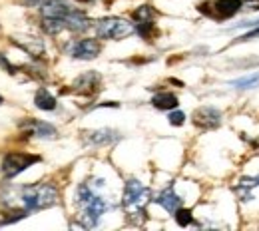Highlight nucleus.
Listing matches in <instances>:
<instances>
[{"mask_svg":"<svg viewBox=\"0 0 259 231\" xmlns=\"http://www.w3.org/2000/svg\"><path fill=\"white\" fill-rule=\"evenodd\" d=\"M76 199H78V205L82 209V213H80L82 227H96L102 213H106V209H108L106 199L96 196L90 183H80Z\"/></svg>","mask_w":259,"mask_h":231,"instance_id":"1","label":"nucleus"},{"mask_svg":"<svg viewBox=\"0 0 259 231\" xmlns=\"http://www.w3.org/2000/svg\"><path fill=\"white\" fill-rule=\"evenodd\" d=\"M20 201L26 211H40V209L52 207L58 201V192L50 183L26 186L20 190Z\"/></svg>","mask_w":259,"mask_h":231,"instance_id":"2","label":"nucleus"},{"mask_svg":"<svg viewBox=\"0 0 259 231\" xmlns=\"http://www.w3.org/2000/svg\"><path fill=\"white\" fill-rule=\"evenodd\" d=\"M148 201H150V190L138 179H128L124 188V196H122V207L126 209L130 217H138V215L144 217Z\"/></svg>","mask_w":259,"mask_h":231,"instance_id":"3","label":"nucleus"},{"mask_svg":"<svg viewBox=\"0 0 259 231\" xmlns=\"http://www.w3.org/2000/svg\"><path fill=\"white\" fill-rule=\"evenodd\" d=\"M94 28H96L98 38L102 40H122L132 32H136L134 24H130L128 20L118 18V16H108V18L98 20Z\"/></svg>","mask_w":259,"mask_h":231,"instance_id":"4","label":"nucleus"},{"mask_svg":"<svg viewBox=\"0 0 259 231\" xmlns=\"http://www.w3.org/2000/svg\"><path fill=\"white\" fill-rule=\"evenodd\" d=\"M40 162V156H34V154H26V152H10L4 156L2 160V173L10 179V177H16L18 173H22L24 169H28L32 164Z\"/></svg>","mask_w":259,"mask_h":231,"instance_id":"5","label":"nucleus"},{"mask_svg":"<svg viewBox=\"0 0 259 231\" xmlns=\"http://www.w3.org/2000/svg\"><path fill=\"white\" fill-rule=\"evenodd\" d=\"M243 8V0H213V2H203L199 4V12L218 18V20H226L235 16L239 10Z\"/></svg>","mask_w":259,"mask_h":231,"instance_id":"6","label":"nucleus"},{"mask_svg":"<svg viewBox=\"0 0 259 231\" xmlns=\"http://www.w3.org/2000/svg\"><path fill=\"white\" fill-rule=\"evenodd\" d=\"M100 52H102V44L94 38L78 40L68 48V54L72 58H78V60H94Z\"/></svg>","mask_w":259,"mask_h":231,"instance_id":"7","label":"nucleus"},{"mask_svg":"<svg viewBox=\"0 0 259 231\" xmlns=\"http://www.w3.org/2000/svg\"><path fill=\"white\" fill-rule=\"evenodd\" d=\"M194 124L201 130H215L222 126V112L211 106L197 108L194 112Z\"/></svg>","mask_w":259,"mask_h":231,"instance_id":"8","label":"nucleus"},{"mask_svg":"<svg viewBox=\"0 0 259 231\" xmlns=\"http://www.w3.org/2000/svg\"><path fill=\"white\" fill-rule=\"evenodd\" d=\"M20 128L26 130V132L30 133V135H34V137H42V140H52V137L58 135V130H56L54 126H50L48 122L34 120V118L24 120V122L20 124Z\"/></svg>","mask_w":259,"mask_h":231,"instance_id":"9","label":"nucleus"},{"mask_svg":"<svg viewBox=\"0 0 259 231\" xmlns=\"http://www.w3.org/2000/svg\"><path fill=\"white\" fill-rule=\"evenodd\" d=\"M100 76H98L96 72H86V74H82L80 78H76V82H74V92H78V94H96L98 90H100Z\"/></svg>","mask_w":259,"mask_h":231,"instance_id":"10","label":"nucleus"},{"mask_svg":"<svg viewBox=\"0 0 259 231\" xmlns=\"http://www.w3.org/2000/svg\"><path fill=\"white\" fill-rule=\"evenodd\" d=\"M120 140V133L116 130H94V132H84V142L90 144V146H108V144H114Z\"/></svg>","mask_w":259,"mask_h":231,"instance_id":"11","label":"nucleus"},{"mask_svg":"<svg viewBox=\"0 0 259 231\" xmlns=\"http://www.w3.org/2000/svg\"><path fill=\"white\" fill-rule=\"evenodd\" d=\"M158 205H162L163 209L167 211V213H176L180 207H182V198L174 192V188L169 186L167 190H163V192H160L158 196H156V199H154Z\"/></svg>","mask_w":259,"mask_h":231,"instance_id":"12","label":"nucleus"},{"mask_svg":"<svg viewBox=\"0 0 259 231\" xmlns=\"http://www.w3.org/2000/svg\"><path fill=\"white\" fill-rule=\"evenodd\" d=\"M14 40V44H18L24 52H28L32 58H40L42 54H44V44L38 40V38H28V36H24V38H12Z\"/></svg>","mask_w":259,"mask_h":231,"instance_id":"13","label":"nucleus"},{"mask_svg":"<svg viewBox=\"0 0 259 231\" xmlns=\"http://www.w3.org/2000/svg\"><path fill=\"white\" fill-rule=\"evenodd\" d=\"M34 106L38 110H44V112H52L56 110V98L46 90V88H38V92L34 94Z\"/></svg>","mask_w":259,"mask_h":231,"instance_id":"14","label":"nucleus"},{"mask_svg":"<svg viewBox=\"0 0 259 231\" xmlns=\"http://www.w3.org/2000/svg\"><path fill=\"white\" fill-rule=\"evenodd\" d=\"M253 188H259V175H255V177H243L237 183L235 194L243 201H249V199H253Z\"/></svg>","mask_w":259,"mask_h":231,"instance_id":"15","label":"nucleus"},{"mask_svg":"<svg viewBox=\"0 0 259 231\" xmlns=\"http://www.w3.org/2000/svg\"><path fill=\"white\" fill-rule=\"evenodd\" d=\"M180 104V100L176 94L171 92H158L154 98H152V106L158 108V110H176Z\"/></svg>","mask_w":259,"mask_h":231,"instance_id":"16","label":"nucleus"},{"mask_svg":"<svg viewBox=\"0 0 259 231\" xmlns=\"http://www.w3.org/2000/svg\"><path fill=\"white\" fill-rule=\"evenodd\" d=\"M132 18L136 24H142V22H154L156 20V10L150 6V4H144L140 8H136L132 12Z\"/></svg>","mask_w":259,"mask_h":231,"instance_id":"17","label":"nucleus"},{"mask_svg":"<svg viewBox=\"0 0 259 231\" xmlns=\"http://www.w3.org/2000/svg\"><path fill=\"white\" fill-rule=\"evenodd\" d=\"M30 211L26 209H10L8 213H0V225H10V223H16L20 219H24Z\"/></svg>","mask_w":259,"mask_h":231,"instance_id":"18","label":"nucleus"},{"mask_svg":"<svg viewBox=\"0 0 259 231\" xmlns=\"http://www.w3.org/2000/svg\"><path fill=\"white\" fill-rule=\"evenodd\" d=\"M233 88H239V90H247V88H257L259 86V72H253L249 76H243L235 82H231Z\"/></svg>","mask_w":259,"mask_h":231,"instance_id":"19","label":"nucleus"},{"mask_svg":"<svg viewBox=\"0 0 259 231\" xmlns=\"http://www.w3.org/2000/svg\"><path fill=\"white\" fill-rule=\"evenodd\" d=\"M176 221H178V225H182V227H188V225H192L194 223V215H192V209H184V207H180L176 213Z\"/></svg>","mask_w":259,"mask_h":231,"instance_id":"20","label":"nucleus"},{"mask_svg":"<svg viewBox=\"0 0 259 231\" xmlns=\"http://www.w3.org/2000/svg\"><path fill=\"white\" fill-rule=\"evenodd\" d=\"M167 120H169L171 126H182L186 122V114L180 112V110H169V118Z\"/></svg>","mask_w":259,"mask_h":231,"instance_id":"21","label":"nucleus"},{"mask_svg":"<svg viewBox=\"0 0 259 231\" xmlns=\"http://www.w3.org/2000/svg\"><path fill=\"white\" fill-rule=\"evenodd\" d=\"M253 38H259V28H255V30H249L245 36L237 38V42H247V40H253Z\"/></svg>","mask_w":259,"mask_h":231,"instance_id":"22","label":"nucleus"},{"mask_svg":"<svg viewBox=\"0 0 259 231\" xmlns=\"http://www.w3.org/2000/svg\"><path fill=\"white\" fill-rule=\"evenodd\" d=\"M22 2H24V4H28V6H36V8H38L44 0H22Z\"/></svg>","mask_w":259,"mask_h":231,"instance_id":"23","label":"nucleus"},{"mask_svg":"<svg viewBox=\"0 0 259 231\" xmlns=\"http://www.w3.org/2000/svg\"><path fill=\"white\" fill-rule=\"evenodd\" d=\"M76 2H82V4H90V2H94V0H76Z\"/></svg>","mask_w":259,"mask_h":231,"instance_id":"24","label":"nucleus"},{"mask_svg":"<svg viewBox=\"0 0 259 231\" xmlns=\"http://www.w3.org/2000/svg\"><path fill=\"white\" fill-rule=\"evenodd\" d=\"M0 104H2V96H0Z\"/></svg>","mask_w":259,"mask_h":231,"instance_id":"25","label":"nucleus"}]
</instances>
